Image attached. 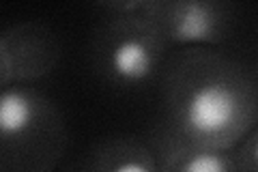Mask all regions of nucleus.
<instances>
[{
	"label": "nucleus",
	"instance_id": "f257e3e1",
	"mask_svg": "<svg viewBox=\"0 0 258 172\" xmlns=\"http://www.w3.org/2000/svg\"><path fill=\"white\" fill-rule=\"evenodd\" d=\"M256 121L258 73L252 63L220 47H183L164 65L155 151H232Z\"/></svg>",
	"mask_w": 258,
	"mask_h": 172
},
{
	"label": "nucleus",
	"instance_id": "f03ea898",
	"mask_svg": "<svg viewBox=\"0 0 258 172\" xmlns=\"http://www.w3.org/2000/svg\"><path fill=\"white\" fill-rule=\"evenodd\" d=\"M69 146L62 112L35 86L0 88V172H54Z\"/></svg>",
	"mask_w": 258,
	"mask_h": 172
},
{
	"label": "nucleus",
	"instance_id": "7ed1b4c3",
	"mask_svg": "<svg viewBox=\"0 0 258 172\" xmlns=\"http://www.w3.org/2000/svg\"><path fill=\"white\" fill-rule=\"evenodd\" d=\"M149 0L106 3V20L93 37V67L112 86L142 88L166 65L168 43L147 15Z\"/></svg>",
	"mask_w": 258,
	"mask_h": 172
},
{
	"label": "nucleus",
	"instance_id": "20e7f679",
	"mask_svg": "<svg viewBox=\"0 0 258 172\" xmlns=\"http://www.w3.org/2000/svg\"><path fill=\"white\" fill-rule=\"evenodd\" d=\"M149 20L168 47H222L235 37V5L222 0H149Z\"/></svg>",
	"mask_w": 258,
	"mask_h": 172
},
{
	"label": "nucleus",
	"instance_id": "39448f33",
	"mask_svg": "<svg viewBox=\"0 0 258 172\" xmlns=\"http://www.w3.org/2000/svg\"><path fill=\"white\" fill-rule=\"evenodd\" d=\"M0 54L9 84L35 86L58 65L60 39L47 24L20 22L0 32Z\"/></svg>",
	"mask_w": 258,
	"mask_h": 172
},
{
	"label": "nucleus",
	"instance_id": "423d86ee",
	"mask_svg": "<svg viewBox=\"0 0 258 172\" xmlns=\"http://www.w3.org/2000/svg\"><path fill=\"white\" fill-rule=\"evenodd\" d=\"M78 172H159V157L151 144L138 138L116 136L97 144Z\"/></svg>",
	"mask_w": 258,
	"mask_h": 172
},
{
	"label": "nucleus",
	"instance_id": "0eeeda50",
	"mask_svg": "<svg viewBox=\"0 0 258 172\" xmlns=\"http://www.w3.org/2000/svg\"><path fill=\"white\" fill-rule=\"evenodd\" d=\"M155 153L159 157V172H237L230 151L176 146Z\"/></svg>",
	"mask_w": 258,
	"mask_h": 172
},
{
	"label": "nucleus",
	"instance_id": "6e6552de",
	"mask_svg": "<svg viewBox=\"0 0 258 172\" xmlns=\"http://www.w3.org/2000/svg\"><path fill=\"white\" fill-rule=\"evenodd\" d=\"M237 172H258V127L230 151Z\"/></svg>",
	"mask_w": 258,
	"mask_h": 172
},
{
	"label": "nucleus",
	"instance_id": "1a4fd4ad",
	"mask_svg": "<svg viewBox=\"0 0 258 172\" xmlns=\"http://www.w3.org/2000/svg\"><path fill=\"white\" fill-rule=\"evenodd\" d=\"M9 86V82H7V69H5V61H3V54H0V88Z\"/></svg>",
	"mask_w": 258,
	"mask_h": 172
}]
</instances>
